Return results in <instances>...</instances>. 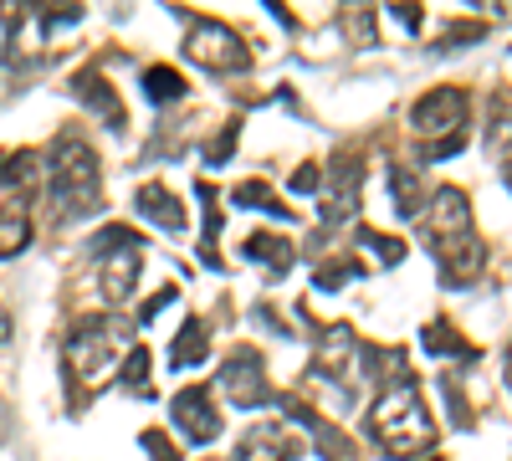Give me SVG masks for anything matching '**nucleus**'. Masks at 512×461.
<instances>
[{
	"instance_id": "1",
	"label": "nucleus",
	"mask_w": 512,
	"mask_h": 461,
	"mask_svg": "<svg viewBox=\"0 0 512 461\" xmlns=\"http://www.w3.org/2000/svg\"><path fill=\"white\" fill-rule=\"evenodd\" d=\"M52 205H57V221H82L103 205V170L82 134L52 139Z\"/></svg>"
},
{
	"instance_id": "2",
	"label": "nucleus",
	"mask_w": 512,
	"mask_h": 461,
	"mask_svg": "<svg viewBox=\"0 0 512 461\" xmlns=\"http://www.w3.org/2000/svg\"><path fill=\"white\" fill-rule=\"evenodd\" d=\"M369 431L374 441L390 451V456H405V461H420L425 451L436 446V421L425 415V400L415 390V380L384 390L369 410Z\"/></svg>"
},
{
	"instance_id": "3",
	"label": "nucleus",
	"mask_w": 512,
	"mask_h": 461,
	"mask_svg": "<svg viewBox=\"0 0 512 461\" xmlns=\"http://www.w3.org/2000/svg\"><path fill=\"white\" fill-rule=\"evenodd\" d=\"M466 113H472V98H466L461 88H431L425 98H415L410 129L425 134V139H441V144H431V159L456 154L461 139H466Z\"/></svg>"
},
{
	"instance_id": "4",
	"label": "nucleus",
	"mask_w": 512,
	"mask_h": 461,
	"mask_svg": "<svg viewBox=\"0 0 512 461\" xmlns=\"http://www.w3.org/2000/svg\"><path fill=\"white\" fill-rule=\"evenodd\" d=\"M93 251H98V277H103V298L108 303H128L134 298V282L144 272V241L128 231V226H103L93 236Z\"/></svg>"
},
{
	"instance_id": "5",
	"label": "nucleus",
	"mask_w": 512,
	"mask_h": 461,
	"mask_svg": "<svg viewBox=\"0 0 512 461\" xmlns=\"http://www.w3.org/2000/svg\"><path fill=\"white\" fill-rule=\"evenodd\" d=\"M62 359H67V369H72V380H82V385L103 380V374L113 369V359H118V328L103 323V318H82V323L67 333Z\"/></svg>"
},
{
	"instance_id": "6",
	"label": "nucleus",
	"mask_w": 512,
	"mask_h": 461,
	"mask_svg": "<svg viewBox=\"0 0 512 461\" xmlns=\"http://www.w3.org/2000/svg\"><path fill=\"white\" fill-rule=\"evenodd\" d=\"M185 57H190L195 67H205V72H246V67H251V52L241 47V36H236L226 21H205V16L190 21Z\"/></svg>"
},
{
	"instance_id": "7",
	"label": "nucleus",
	"mask_w": 512,
	"mask_h": 461,
	"mask_svg": "<svg viewBox=\"0 0 512 461\" xmlns=\"http://www.w3.org/2000/svg\"><path fill=\"white\" fill-rule=\"evenodd\" d=\"M323 180H328V185H318V190H323V195H318V205H323V221H328V226L349 221V216L359 211V180H364V170H359V154L338 149Z\"/></svg>"
},
{
	"instance_id": "8",
	"label": "nucleus",
	"mask_w": 512,
	"mask_h": 461,
	"mask_svg": "<svg viewBox=\"0 0 512 461\" xmlns=\"http://www.w3.org/2000/svg\"><path fill=\"white\" fill-rule=\"evenodd\" d=\"M221 390H226V400L241 405V410L267 405V364H262V354H256V349L226 354V364H221Z\"/></svg>"
},
{
	"instance_id": "9",
	"label": "nucleus",
	"mask_w": 512,
	"mask_h": 461,
	"mask_svg": "<svg viewBox=\"0 0 512 461\" xmlns=\"http://www.w3.org/2000/svg\"><path fill=\"white\" fill-rule=\"evenodd\" d=\"M466 231H472V200H466V190H456V185H441L431 195V205H425V236L451 241V236H466Z\"/></svg>"
},
{
	"instance_id": "10",
	"label": "nucleus",
	"mask_w": 512,
	"mask_h": 461,
	"mask_svg": "<svg viewBox=\"0 0 512 461\" xmlns=\"http://www.w3.org/2000/svg\"><path fill=\"white\" fill-rule=\"evenodd\" d=\"M175 426H180L185 441H195V446H205V441L221 436V415H216V405H210V390L190 385V390L175 395Z\"/></svg>"
},
{
	"instance_id": "11",
	"label": "nucleus",
	"mask_w": 512,
	"mask_h": 461,
	"mask_svg": "<svg viewBox=\"0 0 512 461\" xmlns=\"http://www.w3.org/2000/svg\"><path fill=\"white\" fill-rule=\"evenodd\" d=\"M487 262V251L482 241L466 231V236H451V241H436V267H441V282L446 287H466Z\"/></svg>"
},
{
	"instance_id": "12",
	"label": "nucleus",
	"mask_w": 512,
	"mask_h": 461,
	"mask_svg": "<svg viewBox=\"0 0 512 461\" xmlns=\"http://www.w3.org/2000/svg\"><path fill=\"white\" fill-rule=\"evenodd\" d=\"M72 98L88 103L98 118H108V129H123V123H128V113H123V103H118V93H113V82H108L103 72H77V77H72Z\"/></svg>"
},
{
	"instance_id": "13",
	"label": "nucleus",
	"mask_w": 512,
	"mask_h": 461,
	"mask_svg": "<svg viewBox=\"0 0 512 461\" xmlns=\"http://www.w3.org/2000/svg\"><path fill=\"white\" fill-rule=\"evenodd\" d=\"M292 436L277 426V421H267V426H251L246 436H241V446H236V461H292Z\"/></svg>"
},
{
	"instance_id": "14",
	"label": "nucleus",
	"mask_w": 512,
	"mask_h": 461,
	"mask_svg": "<svg viewBox=\"0 0 512 461\" xmlns=\"http://www.w3.org/2000/svg\"><path fill=\"white\" fill-rule=\"evenodd\" d=\"M139 211L159 226V231H185V205L169 195L159 180H149V185H139Z\"/></svg>"
},
{
	"instance_id": "15",
	"label": "nucleus",
	"mask_w": 512,
	"mask_h": 461,
	"mask_svg": "<svg viewBox=\"0 0 512 461\" xmlns=\"http://www.w3.org/2000/svg\"><path fill=\"white\" fill-rule=\"evenodd\" d=\"M297 421H303L308 431H313V446H318V456L323 461H359V446L338 431V426H328V421H318L313 410H297Z\"/></svg>"
},
{
	"instance_id": "16",
	"label": "nucleus",
	"mask_w": 512,
	"mask_h": 461,
	"mask_svg": "<svg viewBox=\"0 0 512 461\" xmlns=\"http://www.w3.org/2000/svg\"><path fill=\"white\" fill-rule=\"evenodd\" d=\"M246 257L256 262V267H267L272 277H287L292 272V246L282 241V236H267V231H256V236H246Z\"/></svg>"
},
{
	"instance_id": "17",
	"label": "nucleus",
	"mask_w": 512,
	"mask_h": 461,
	"mask_svg": "<svg viewBox=\"0 0 512 461\" xmlns=\"http://www.w3.org/2000/svg\"><path fill=\"white\" fill-rule=\"evenodd\" d=\"M205 354H210L205 323H200V318H190V323L175 333V349H169V364H175V369H185V364H200Z\"/></svg>"
},
{
	"instance_id": "18",
	"label": "nucleus",
	"mask_w": 512,
	"mask_h": 461,
	"mask_svg": "<svg viewBox=\"0 0 512 461\" xmlns=\"http://www.w3.org/2000/svg\"><path fill=\"white\" fill-rule=\"evenodd\" d=\"M420 339H425V349H431V354H456V359H477V349L466 344V339H461V333H456V328H451L446 318L425 323V333H420Z\"/></svg>"
},
{
	"instance_id": "19",
	"label": "nucleus",
	"mask_w": 512,
	"mask_h": 461,
	"mask_svg": "<svg viewBox=\"0 0 512 461\" xmlns=\"http://www.w3.org/2000/svg\"><path fill=\"white\" fill-rule=\"evenodd\" d=\"M231 200H236V205H256V211H267V216H277V221H287V216H292L287 205L277 200V190H272V185H262V180L236 185V190H231Z\"/></svg>"
},
{
	"instance_id": "20",
	"label": "nucleus",
	"mask_w": 512,
	"mask_h": 461,
	"mask_svg": "<svg viewBox=\"0 0 512 461\" xmlns=\"http://www.w3.org/2000/svg\"><path fill=\"white\" fill-rule=\"evenodd\" d=\"M26 241H31V221H26V211L6 205V211H0V257H16V251H26Z\"/></svg>"
},
{
	"instance_id": "21",
	"label": "nucleus",
	"mask_w": 512,
	"mask_h": 461,
	"mask_svg": "<svg viewBox=\"0 0 512 461\" xmlns=\"http://www.w3.org/2000/svg\"><path fill=\"white\" fill-rule=\"evenodd\" d=\"M144 93L154 103H175V98H185V77L175 67H144Z\"/></svg>"
},
{
	"instance_id": "22",
	"label": "nucleus",
	"mask_w": 512,
	"mask_h": 461,
	"mask_svg": "<svg viewBox=\"0 0 512 461\" xmlns=\"http://www.w3.org/2000/svg\"><path fill=\"white\" fill-rule=\"evenodd\" d=\"M123 390L144 395V400L154 395V385H149V349H139V344L128 349V359H123Z\"/></svg>"
},
{
	"instance_id": "23",
	"label": "nucleus",
	"mask_w": 512,
	"mask_h": 461,
	"mask_svg": "<svg viewBox=\"0 0 512 461\" xmlns=\"http://www.w3.org/2000/svg\"><path fill=\"white\" fill-rule=\"evenodd\" d=\"M390 190H395L400 216H420V180L410 170H390Z\"/></svg>"
},
{
	"instance_id": "24",
	"label": "nucleus",
	"mask_w": 512,
	"mask_h": 461,
	"mask_svg": "<svg viewBox=\"0 0 512 461\" xmlns=\"http://www.w3.org/2000/svg\"><path fill=\"white\" fill-rule=\"evenodd\" d=\"M359 246H369V251H374V262H379V267H395V262L405 257V241H395V236H379V231H369V226L359 231Z\"/></svg>"
},
{
	"instance_id": "25",
	"label": "nucleus",
	"mask_w": 512,
	"mask_h": 461,
	"mask_svg": "<svg viewBox=\"0 0 512 461\" xmlns=\"http://www.w3.org/2000/svg\"><path fill=\"white\" fill-rule=\"evenodd\" d=\"M144 451H149L154 461H180V451L169 446V436H164V431H144Z\"/></svg>"
},
{
	"instance_id": "26",
	"label": "nucleus",
	"mask_w": 512,
	"mask_h": 461,
	"mask_svg": "<svg viewBox=\"0 0 512 461\" xmlns=\"http://www.w3.org/2000/svg\"><path fill=\"white\" fill-rule=\"evenodd\" d=\"M344 31H354L359 41H374V11H349L344 16Z\"/></svg>"
},
{
	"instance_id": "27",
	"label": "nucleus",
	"mask_w": 512,
	"mask_h": 461,
	"mask_svg": "<svg viewBox=\"0 0 512 461\" xmlns=\"http://www.w3.org/2000/svg\"><path fill=\"white\" fill-rule=\"evenodd\" d=\"M231 149H236V123H226V134H216V144L205 149V159H210V164H221Z\"/></svg>"
},
{
	"instance_id": "28",
	"label": "nucleus",
	"mask_w": 512,
	"mask_h": 461,
	"mask_svg": "<svg viewBox=\"0 0 512 461\" xmlns=\"http://www.w3.org/2000/svg\"><path fill=\"white\" fill-rule=\"evenodd\" d=\"M318 185H323V175H318V164H303V170L292 175V190H297V195H313Z\"/></svg>"
},
{
	"instance_id": "29",
	"label": "nucleus",
	"mask_w": 512,
	"mask_h": 461,
	"mask_svg": "<svg viewBox=\"0 0 512 461\" xmlns=\"http://www.w3.org/2000/svg\"><path fill=\"white\" fill-rule=\"evenodd\" d=\"M390 16H395V21H405L410 31L420 26V11H415V6H390Z\"/></svg>"
},
{
	"instance_id": "30",
	"label": "nucleus",
	"mask_w": 512,
	"mask_h": 461,
	"mask_svg": "<svg viewBox=\"0 0 512 461\" xmlns=\"http://www.w3.org/2000/svg\"><path fill=\"white\" fill-rule=\"evenodd\" d=\"M6 339H11V313L0 308V344H6Z\"/></svg>"
},
{
	"instance_id": "31",
	"label": "nucleus",
	"mask_w": 512,
	"mask_h": 461,
	"mask_svg": "<svg viewBox=\"0 0 512 461\" xmlns=\"http://www.w3.org/2000/svg\"><path fill=\"white\" fill-rule=\"evenodd\" d=\"M507 385H512V344H507Z\"/></svg>"
},
{
	"instance_id": "32",
	"label": "nucleus",
	"mask_w": 512,
	"mask_h": 461,
	"mask_svg": "<svg viewBox=\"0 0 512 461\" xmlns=\"http://www.w3.org/2000/svg\"><path fill=\"white\" fill-rule=\"evenodd\" d=\"M507 185H512V159H507Z\"/></svg>"
}]
</instances>
